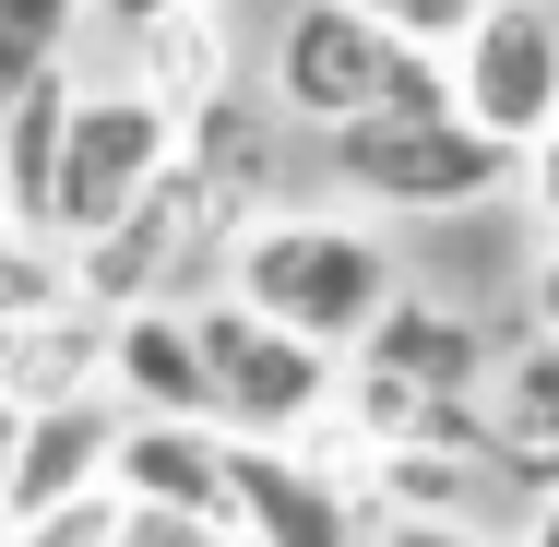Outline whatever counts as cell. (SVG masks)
Masks as SVG:
<instances>
[{
    "label": "cell",
    "instance_id": "obj_21",
    "mask_svg": "<svg viewBox=\"0 0 559 547\" xmlns=\"http://www.w3.org/2000/svg\"><path fill=\"white\" fill-rule=\"evenodd\" d=\"M119 36H155V24H179V12H215V0H96Z\"/></svg>",
    "mask_w": 559,
    "mask_h": 547
},
{
    "label": "cell",
    "instance_id": "obj_15",
    "mask_svg": "<svg viewBox=\"0 0 559 547\" xmlns=\"http://www.w3.org/2000/svg\"><path fill=\"white\" fill-rule=\"evenodd\" d=\"M131 60H143V96H167L179 119H215L226 108V24H215V12H179V24L131 36Z\"/></svg>",
    "mask_w": 559,
    "mask_h": 547
},
{
    "label": "cell",
    "instance_id": "obj_24",
    "mask_svg": "<svg viewBox=\"0 0 559 547\" xmlns=\"http://www.w3.org/2000/svg\"><path fill=\"white\" fill-rule=\"evenodd\" d=\"M524 547H559V488H548V500H524Z\"/></svg>",
    "mask_w": 559,
    "mask_h": 547
},
{
    "label": "cell",
    "instance_id": "obj_9",
    "mask_svg": "<svg viewBox=\"0 0 559 547\" xmlns=\"http://www.w3.org/2000/svg\"><path fill=\"white\" fill-rule=\"evenodd\" d=\"M72 119H84V84H72V72H24V84L0 96V215H12V238H60Z\"/></svg>",
    "mask_w": 559,
    "mask_h": 547
},
{
    "label": "cell",
    "instance_id": "obj_13",
    "mask_svg": "<svg viewBox=\"0 0 559 547\" xmlns=\"http://www.w3.org/2000/svg\"><path fill=\"white\" fill-rule=\"evenodd\" d=\"M108 357H119V310L108 298H84V310H60V322H24V333H0V405H12V417L84 405Z\"/></svg>",
    "mask_w": 559,
    "mask_h": 547
},
{
    "label": "cell",
    "instance_id": "obj_4",
    "mask_svg": "<svg viewBox=\"0 0 559 547\" xmlns=\"http://www.w3.org/2000/svg\"><path fill=\"white\" fill-rule=\"evenodd\" d=\"M191 155V119L143 84H84V119H72V167H60V250H108L119 226L143 215Z\"/></svg>",
    "mask_w": 559,
    "mask_h": 547
},
{
    "label": "cell",
    "instance_id": "obj_6",
    "mask_svg": "<svg viewBox=\"0 0 559 547\" xmlns=\"http://www.w3.org/2000/svg\"><path fill=\"white\" fill-rule=\"evenodd\" d=\"M452 108L512 155H536L559 131V12L548 0H488L476 12V36L452 48Z\"/></svg>",
    "mask_w": 559,
    "mask_h": 547
},
{
    "label": "cell",
    "instance_id": "obj_12",
    "mask_svg": "<svg viewBox=\"0 0 559 547\" xmlns=\"http://www.w3.org/2000/svg\"><path fill=\"white\" fill-rule=\"evenodd\" d=\"M357 369H381V381H405V393H429V405H476V381H488V333L441 310V298H393L381 333L357 345Z\"/></svg>",
    "mask_w": 559,
    "mask_h": 547
},
{
    "label": "cell",
    "instance_id": "obj_18",
    "mask_svg": "<svg viewBox=\"0 0 559 547\" xmlns=\"http://www.w3.org/2000/svg\"><path fill=\"white\" fill-rule=\"evenodd\" d=\"M119 547H250V536L215 524V512H155V500H131V512H119Z\"/></svg>",
    "mask_w": 559,
    "mask_h": 547
},
{
    "label": "cell",
    "instance_id": "obj_22",
    "mask_svg": "<svg viewBox=\"0 0 559 547\" xmlns=\"http://www.w3.org/2000/svg\"><path fill=\"white\" fill-rule=\"evenodd\" d=\"M381 547H488L476 524H381Z\"/></svg>",
    "mask_w": 559,
    "mask_h": 547
},
{
    "label": "cell",
    "instance_id": "obj_17",
    "mask_svg": "<svg viewBox=\"0 0 559 547\" xmlns=\"http://www.w3.org/2000/svg\"><path fill=\"white\" fill-rule=\"evenodd\" d=\"M357 12H381L405 48H441V60H452V48L476 36V12H488V0H357Z\"/></svg>",
    "mask_w": 559,
    "mask_h": 547
},
{
    "label": "cell",
    "instance_id": "obj_1",
    "mask_svg": "<svg viewBox=\"0 0 559 547\" xmlns=\"http://www.w3.org/2000/svg\"><path fill=\"white\" fill-rule=\"evenodd\" d=\"M226 298H250L262 322L357 357L405 286H393V238H369L357 215H250L238 262H226Z\"/></svg>",
    "mask_w": 559,
    "mask_h": 547
},
{
    "label": "cell",
    "instance_id": "obj_3",
    "mask_svg": "<svg viewBox=\"0 0 559 547\" xmlns=\"http://www.w3.org/2000/svg\"><path fill=\"white\" fill-rule=\"evenodd\" d=\"M334 179L357 203H381V215H464L488 191H524V155L488 143L441 96V108H381V119H357V131H334Z\"/></svg>",
    "mask_w": 559,
    "mask_h": 547
},
{
    "label": "cell",
    "instance_id": "obj_23",
    "mask_svg": "<svg viewBox=\"0 0 559 547\" xmlns=\"http://www.w3.org/2000/svg\"><path fill=\"white\" fill-rule=\"evenodd\" d=\"M524 310H536V333H559V238H548V262H536V286H524Z\"/></svg>",
    "mask_w": 559,
    "mask_h": 547
},
{
    "label": "cell",
    "instance_id": "obj_5",
    "mask_svg": "<svg viewBox=\"0 0 559 547\" xmlns=\"http://www.w3.org/2000/svg\"><path fill=\"white\" fill-rule=\"evenodd\" d=\"M191 322H203V357H215V393H226V440H298V429H322V405L345 393L334 345L262 322L250 298H203Z\"/></svg>",
    "mask_w": 559,
    "mask_h": 547
},
{
    "label": "cell",
    "instance_id": "obj_14",
    "mask_svg": "<svg viewBox=\"0 0 559 547\" xmlns=\"http://www.w3.org/2000/svg\"><path fill=\"white\" fill-rule=\"evenodd\" d=\"M488 429H500V464L548 500L559 488V333H524L488 381Z\"/></svg>",
    "mask_w": 559,
    "mask_h": 547
},
{
    "label": "cell",
    "instance_id": "obj_11",
    "mask_svg": "<svg viewBox=\"0 0 559 547\" xmlns=\"http://www.w3.org/2000/svg\"><path fill=\"white\" fill-rule=\"evenodd\" d=\"M119 500L238 524V440L226 429H179V417H131V440H119Z\"/></svg>",
    "mask_w": 559,
    "mask_h": 547
},
{
    "label": "cell",
    "instance_id": "obj_16",
    "mask_svg": "<svg viewBox=\"0 0 559 547\" xmlns=\"http://www.w3.org/2000/svg\"><path fill=\"white\" fill-rule=\"evenodd\" d=\"M72 12H84V0H0V72H12V84H24V72H60Z\"/></svg>",
    "mask_w": 559,
    "mask_h": 547
},
{
    "label": "cell",
    "instance_id": "obj_10",
    "mask_svg": "<svg viewBox=\"0 0 559 547\" xmlns=\"http://www.w3.org/2000/svg\"><path fill=\"white\" fill-rule=\"evenodd\" d=\"M119 405L131 417H179V429H226V393H215V357H203V322L191 310H119V357H108Z\"/></svg>",
    "mask_w": 559,
    "mask_h": 547
},
{
    "label": "cell",
    "instance_id": "obj_20",
    "mask_svg": "<svg viewBox=\"0 0 559 547\" xmlns=\"http://www.w3.org/2000/svg\"><path fill=\"white\" fill-rule=\"evenodd\" d=\"M524 203H536V226L559 238V131L536 143V155H524Z\"/></svg>",
    "mask_w": 559,
    "mask_h": 547
},
{
    "label": "cell",
    "instance_id": "obj_2",
    "mask_svg": "<svg viewBox=\"0 0 559 547\" xmlns=\"http://www.w3.org/2000/svg\"><path fill=\"white\" fill-rule=\"evenodd\" d=\"M274 96L310 119V131H357V119H381V108H441L452 60L441 48H405L357 0H298L286 36H274Z\"/></svg>",
    "mask_w": 559,
    "mask_h": 547
},
{
    "label": "cell",
    "instance_id": "obj_19",
    "mask_svg": "<svg viewBox=\"0 0 559 547\" xmlns=\"http://www.w3.org/2000/svg\"><path fill=\"white\" fill-rule=\"evenodd\" d=\"M119 488H96V500H72V512H48V524H24V536H0V547H119Z\"/></svg>",
    "mask_w": 559,
    "mask_h": 547
},
{
    "label": "cell",
    "instance_id": "obj_7",
    "mask_svg": "<svg viewBox=\"0 0 559 547\" xmlns=\"http://www.w3.org/2000/svg\"><path fill=\"white\" fill-rule=\"evenodd\" d=\"M119 440H131V405H96V393L12 417V452H0V536H24V524H48V512L119 488Z\"/></svg>",
    "mask_w": 559,
    "mask_h": 547
},
{
    "label": "cell",
    "instance_id": "obj_8",
    "mask_svg": "<svg viewBox=\"0 0 559 547\" xmlns=\"http://www.w3.org/2000/svg\"><path fill=\"white\" fill-rule=\"evenodd\" d=\"M238 536L250 547H357V488L298 440H238Z\"/></svg>",
    "mask_w": 559,
    "mask_h": 547
}]
</instances>
